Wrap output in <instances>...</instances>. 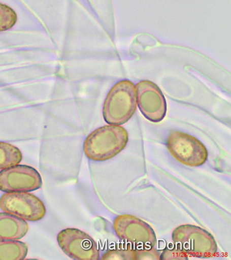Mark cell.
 <instances>
[{
    "instance_id": "obj_1",
    "label": "cell",
    "mask_w": 231,
    "mask_h": 260,
    "mask_svg": "<svg viewBox=\"0 0 231 260\" xmlns=\"http://www.w3.org/2000/svg\"><path fill=\"white\" fill-rule=\"evenodd\" d=\"M128 134L124 127L108 125L91 133L83 144V151L90 160L106 161L116 156L124 149Z\"/></svg>"
},
{
    "instance_id": "obj_2",
    "label": "cell",
    "mask_w": 231,
    "mask_h": 260,
    "mask_svg": "<svg viewBox=\"0 0 231 260\" xmlns=\"http://www.w3.org/2000/svg\"><path fill=\"white\" fill-rule=\"evenodd\" d=\"M137 109L136 85L128 80L116 83L110 90L103 106L104 120L109 124L127 122Z\"/></svg>"
},
{
    "instance_id": "obj_3",
    "label": "cell",
    "mask_w": 231,
    "mask_h": 260,
    "mask_svg": "<svg viewBox=\"0 0 231 260\" xmlns=\"http://www.w3.org/2000/svg\"><path fill=\"white\" fill-rule=\"evenodd\" d=\"M172 240L192 257L209 258L217 254L218 247L211 233L196 225H181L174 229Z\"/></svg>"
},
{
    "instance_id": "obj_4",
    "label": "cell",
    "mask_w": 231,
    "mask_h": 260,
    "mask_svg": "<svg viewBox=\"0 0 231 260\" xmlns=\"http://www.w3.org/2000/svg\"><path fill=\"white\" fill-rule=\"evenodd\" d=\"M166 146L172 156L186 166L197 168L208 160L205 145L197 138L185 133L178 131L170 133Z\"/></svg>"
},
{
    "instance_id": "obj_5",
    "label": "cell",
    "mask_w": 231,
    "mask_h": 260,
    "mask_svg": "<svg viewBox=\"0 0 231 260\" xmlns=\"http://www.w3.org/2000/svg\"><path fill=\"white\" fill-rule=\"evenodd\" d=\"M0 208L29 221H40L46 214L43 201L29 192H6L0 198Z\"/></svg>"
},
{
    "instance_id": "obj_6",
    "label": "cell",
    "mask_w": 231,
    "mask_h": 260,
    "mask_svg": "<svg viewBox=\"0 0 231 260\" xmlns=\"http://www.w3.org/2000/svg\"><path fill=\"white\" fill-rule=\"evenodd\" d=\"M57 242L68 257L76 260L100 259V250L95 241L77 229H66L57 235Z\"/></svg>"
},
{
    "instance_id": "obj_7",
    "label": "cell",
    "mask_w": 231,
    "mask_h": 260,
    "mask_svg": "<svg viewBox=\"0 0 231 260\" xmlns=\"http://www.w3.org/2000/svg\"><path fill=\"white\" fill-rule=\"evenodd\" d=\"M113 229L119 239L125 242L147 247H154L157 244L156 233L151 225L135 216H117L113 221Z\"/></svg>"
},
{
    "instance_id": "obj_8",
    "label": "cell",
    "mask_w": 231,
    "mask_h": 260,
    "mask_svg": "<svg viewBox=\"0 0 231 260\" xmlns=\"http://www.w3.org/2000/svg\"><path fill=\"white\" fill-rule=\"evenodd\" d=\"M43 185L41 174L28 165H15L0 172V191L4 192H29Z\"/></svg>"
},
{
    "instance_id": "obj_9",
    "label": "cell",
    "mask_w": 231,
    "mask_h": 260,
    "mask_svg": "<svg viewBox=\"0 0 231 260\" xmlns=\"http://www.w3.org/2000/svg\"><path fill=\"white\" fill-rule=\"evenodd\" d=\"M137 105L145 118L152 122L163 120L167 102L162 91L150 81H142L136 85Z\"/></svg>"
},
{
    "instance_id": "obj_10",
    "label": "cell",
    "mask_w": 231,
    "mask_h": 260,
    "mask_svg": "<svg viewBox=\"0 0 231 260\" xmlns=\"http://www.w3.org/2000/svg\"><path fill=\"white\" fill-rule=\"evenodd\" d=\"M29 231L25 220L13 214L0 213V240H19Z\"/></svg>"
},
{
    "instance_id": "obj_11",
    "label": "cell",
    "mask_w": 231,
    "mask_h": 260,
    "mask_svg": "<svg viewBox=\"0 0 231 260\" xmlns=\"http://www.w3.org/2000/svg\"><path fill=\"white\" fill-rule=\"evenodd\" d=\"M28 246L18 240H0V260H22L25 259Z\"/></svg>"
},
{
    "instance_id": "obj_12",
    "label": "cell",
    "mask_w": 231,
    "mask_h": 260,
    "mask_svg": "<svg viewBox=\"0 0 231 260\" xmlns=\"http://www.w3.org/2000/svg\"><path fill=\"white\" fill-rule=\"evenodd\" d=\"M22 160V152L18 147L7 142H0V170L18 165Z\"/></svg>"
},
{
    "instance_id": "obj_13",
    "label": "cell",
    "mask_w": 231,
    "mask_h": 260,
    "mask_svg": "<svg viewBox=\"0 0 231 260\" xmlns=\"http://www.w3.org/2000/svg\"><path fill=\"white\" fill-rule=\"evenodd\" d=\"M18 16L9 6L0 3V32L8 31L16 25Z\"/></svg>"
},
{
    "instance_id": "obj_14",
    "label": "cell",
    "mask_w": 231,
    "mask_h": 260,
    "mask_svg": "<svg viewBox=\"0 0 231 260\" xmlns=\"http://www.w3.org/2000/svg\"><path fill=\"white\" fill-rule=\"evenodd\" d=\"M102 260H135V250L114 249L108 250L101 257Z\"/></svg>"
},
{
    "instance_id": "obj_15",
    "label": "cell",
    "mask_w": 231,
    "mask_h": 260,
    "mask_svg": "<svg viewBox=\"0 0 231 260\" xmlns=\"http://www.w3.org/2000/svg\"><path fill=\"white\" fill-rule=\"evenodd\" d=\"M160 260V255L155 248L135 250V260Z\"/></svg>"
},
{
    "instance_id": "obj_16",
    "label": "cell",
    "mask_w": 231,
    "mask_h": 260,
    "mask_svg": "<svg viewBox=\"0 0 231 260\" xmlns=\"http://www.w3.org/2000/svg\"><path fill=\"white\" fill-rule=\"evenodd\" d=\"M188 259L187 254L181 248L179 249H166L160 255V259L162 260H185Z\"/></svg>"
}]
</instances>
